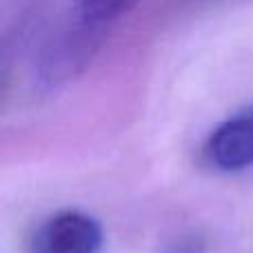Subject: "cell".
<instances>
[{"label": "cell", "instance_id": "1", "mask_svg": "<svg viewBox=\"0 0 253 253\" xmlns=\"http://www.w3.org/2000/svg\"><path fill=\"white\" fill-rule=\"evenodd\" d=\"M105 38V27L91 25L76 13L74 20L62 25L44 44L36 69L40 84L47 89H58L74 80L87 69Z\"/></svg>", "mask_w": 253, "mask_h": 253}, {"label": "cell", "instance_id": "4", "mask_svg": "<svg viewBox=\"0 0 253 253\" xmlns=\"http://www.w3.org/2000/svg\"><path fill=\"white\" fill-rule=\"evenodd\" d=\"M138 2L140 0H80L76 13L91 25L109 29L118 18L129 13Z\"/></svg>", "mask_w": 253, "mask_h": 253}, {"label": "cell", "instance_id": "2", "mask_svg": "<svg viewBox=\"0 0 253 253\" xmlns=\"http://www.w3.org/2000/svg\"><path fill=\"white\" fill-rule=\"evenodd\" d=\"M100 247L102 227L80 211L51 215L29 238V253H98Z\"/></svg>", "mask_w": 253, "mask_h": 253}, {"label": "cell", "instance_id": "3", "mask_svg": "<svg viewBox=\"0 0 253 253\" xmlns=\"http://www.w3.org/2000/svg\"><path fill=\"white\" fill-rule=\"evenodd\" d=\"M205 160L218 171H240L253 165V107L224 120L205 142Z\"/></svg>", "mask_w": 253, "mask_h": 253}, {"label": "cell", "instance_id": "5", "mask_svg": "<svg viewBox=\"0 0 253 253\" xmlns=\"http://www.w3.org/2000/svg\"><path fill=\"white\" fill-rule=\"evenodd\" d=\"M162 253H207V245L196 233L175 236L162 247Z\"/></svg>", "mask_w": 253, "mask_h": 253}]
</instances>
